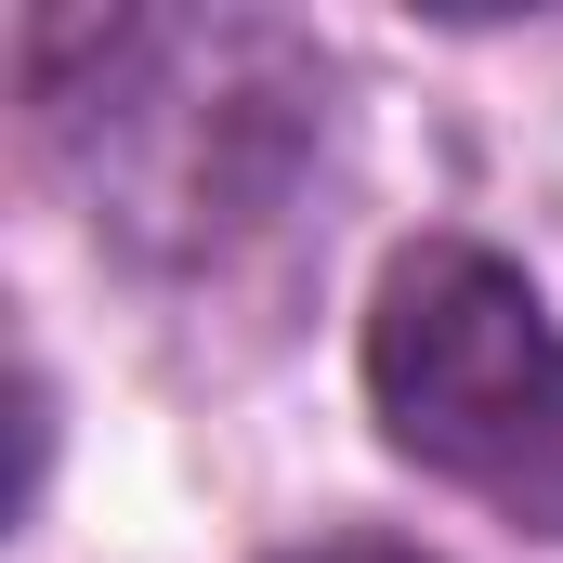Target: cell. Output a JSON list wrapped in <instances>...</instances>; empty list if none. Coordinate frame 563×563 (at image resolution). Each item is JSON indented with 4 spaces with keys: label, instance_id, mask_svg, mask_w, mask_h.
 I'll list each match as a JSON object with an SVG mask.
<instances>
[{
    "label": "cell",
    "instance_id": "obj_1",
    "mask_svg": "<svg viewBox=\"0 0 563 563\" xmlns=\"http://www.w3.org/2000/svg\"><path fill=\"white\" fill-rule=\"evenodd\" d=\"M26 106L132 263H223L328 144V53L276 13H40Z\"/></svg>",
    "mask_w": 563,
    "mask_h": 563
},
{
    "label": "cell",
    "instance_id": "obj_2",
    "mask_svg": "<svg viewBox=\"0 0 563 563\" xmlns=\"http://www.w3.org/2000/svg\"><path fill=\"white\" fill-rule=\"evenodd\" d=\"M367 407L380 432L485 498L498 525L563 538V328L472 236H420L367 301Z\"/></svg>",
    "mask_w": 563,
    "mask_h": 563
},
{
    "label": "cell",
    "instance_id": "obj_3",
    "mask_svg": "<svg viewBox=\"0 0 563 563\" xmlns=\"http://www.w3.org/2000/svg\"><path fill=\"white\" fill-rule=\"evenodd\" d=\"M301 563H420V551H301Z\"/></svg>",
    "mask_w": 563,
    "mask_h": 563
}]
</instances>
